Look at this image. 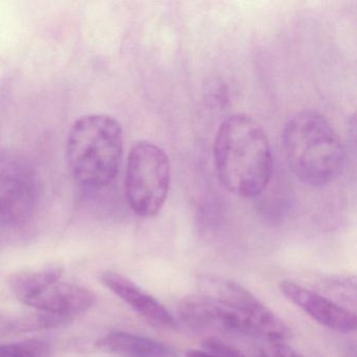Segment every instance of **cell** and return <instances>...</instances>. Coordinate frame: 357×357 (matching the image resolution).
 <instances>
[{"label":"cell","instance_id":"cell-7","mask_svg":"<svg viewBox=\"0 0 357 357\" xmlns=\"http://www.w3.org/2000/svg\"><path fill=\"white\" fill-rule=\"evenodd\" d=\"M178 314L183 323L195 331L250 336L248 321L241 315L202 294L183 298L178 305Z\"/></svg>","mask_w":357,"mask_h":357},{"label":"cell","instance_id":"cell-9","mask_svg":"<svg viewBox=\"0 0 357 357\" xmlns=\"http://www.w3.org/2000/svg\"><path fill=\"white\" fill-rule=\"evenodd\" d=\"M96 302L97 296L89 288L59 280L35 292L22 303L43 313L73 319L93 308Z\"/></svg>","mask_w":357,"mask_h":357},{"label":"cell","instance_id":"cell-12","mask_svg":"<svg viewBox=\"0 0 357 357\" xmlns=\"http://www.w3.org/2000/svg\"><path fill=\"white\" fill-rule=\"evenodd\" d=\"M64 268L60 264L45 265L37 269H28L13 273L9 278V287L18 301L22 302L45 286L59 281L63 275Z\"/></svg>","mask_w":357,"mask_h":357},{"label":"cell","instance_id":"cell-14","mask_svg":"<svg viewBox=\"0 0 357 357\" xmlns=\"http://www.w3.org/2000/svg\"><path fill=\"white\" fill-rule=\"evenodd\" d=\"M258 357H305L285 342H267L258 351Z\"/></svg>","mask_w":357,"mask_h":357},{"label":"cell","instance_id":"cell-10","mask_svg":"<svg viewBox=\"0 0 357 357\" xmlns=\"http://www.w3.org/2000/svg\"><path fill=\"white\" fill-rule=\"evenodd\" d=\"M100 280L112 294L126 303L148 323L165 329H176V319L170 311L126 275L116 271H104L100 275Z\"/></svg>","mask_w":357,"mask_h":357},{"label":"cell","instance_id":"cell-6","mask_svg":"<svg viewBox=\"0 0 357 357\" xmlns=\"http://www.w3.org/2000/svg\"><path fill=\"white\" fill-rule=\"evenodd\" d=\"M199 287L202 294L241 315L248 321L250 336L267 342H285L290 337L287 325L241 284L208 275L200 278Z\"/></svg>","mask_w":357,"mask_h":357},{"label":"cell","instance_id":"cell-3","mask_svg":"<svg viewBox=\"0 0 357 357\" xmlns=\"http://www.w3.org/2000/svg\"><path fill=\"white\" fill-rule=\"evenodd\" d=\"M66 155L79 187L99 191L114 183L123 158V130L107 114H87L73 124Z\"/></svg>","mask_w":357,"mask_h":357},{"label":"cell","instance_id":"cell-1","mask_svg":"<svg viewBox=\"0 0 357 357\" xmlns=\"http://www.w3.org/2000/svg\"><path fill=\"white\" fill-rule=\"evenodd\" d=\"M219 181L244 198L260 195L273 174V152L264 129L252 116L237 114L221 123L214 142Z\"/></svg>","mask_w":357,"mask_h":357},{"label":"cell","instance_id":"cell-4","mask_svg":"<svg viewBox=\"0 0 357 357\" xmlns=\"http://www.w3.org/2000/svg\"><path fill=\"white\" fill-rule=\"evenodd\" d=\"M170 183V160L166 152L147 141L133 145L125 179V193L131 210L137 216H156L168 197Z\"/></svg>","mask_w":357,"mask_h":357},{"label":"cell","instance_id":"cell-13","mask_svg":"<svg viewBox=\"0 0 357 357\" xmlns=\"http://www.w3.org/2000/svg\"><path fill=\"white\" fill-rule=\"evenodd\" d=\"M50 347L40 340L0 344V357H49Z\"/></svg>","mask_w":357,"mask_h":357},{"label":"cell","instance_id":"cell-11","mask_svg":"<svg viewBox=\"0 0 357 357\" xmlns=\"http://www.w3.org/2000/svg\"><path fill=\"white\" fill-rule=\"evenodd\" d=\"M97 346L104 352L122 357L173 356L171 349L162 342L128 332H110L98 340Z\"/></svg>","mask_w":357,"mask_h":357},{"label":"cell","instance_id":"cell-8","mask_svg":"<svg viewBox=\"0 0 357 357\" xmlns=\"http://www.w3.org/2000/svg\"><path fill=\"white\" fill-rule=\"evenodd\" d=\"M280 290L286 298L317 323L340 333L356 329V317L325 296L292 281H283Z\"/></svg>","mask_w":357,"mask_h":357},{"label":"cell","instance_id":"cell-5","mask_svg":"<svg viewBox=\"0 0 357 357\" xmlns=\"http://www.w3.org/2000/svg\"><path fill=\"white\" fill-rule=\"evenodd\" d=\"M40 181L32 162L15 151L0 152V225L28 222L38 206Z\"/></svg>","mask_w":357,"mask_h":357},{"label":"cell","instance_id":"cell-2","mask_svg":"<svg viewBox=\"0 0 357 357\" xmlns=\"http://www.w3.org/2000/svg\"><path fill=\"white\" fill-rule=\"evenodd\" d=\"M282 139L290 169L305 185L324 187L342 171V139L321 112L306 109L294 114L286 123Z\"/></svg>","mask_w":357,"mask_h":357},{"label":"cell","instance_id":"cell-15","mask_svg":"<svg viewBox=\"0 0 357 357\" xmlns=\"http://www.w3.org/2000/svg\"><path fill=\"white\" fill-rule=\"evenodd\" d=\"M185 357H223L220 355L214 354V353L208 352V351L199 350V349H190L185 353ZM240 357H246L245 355H242Z\"/></svg>","mask_w":357,"mask_h":357}]
</instances>
